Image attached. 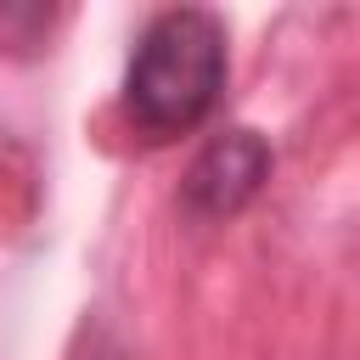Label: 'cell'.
Here are the masks:
<instances>
[{"instance_id": "cell-3", "label": "cell", "mask_w": 360, "mask_h": 360, "mask_svg": "<svg viewBox=\"0 0 360 360\" xmlns=\"http://www.w3.org/2000/svg\"><path fill=\"white\" fill-rule=\"evenodd\" d=\"M90 360H129V354H124V349H112V343H101V349H96Z\"/></svg>"}, {"instance_id": "cell-2", "label": "cell", "mask_w": 360, "mask_h": 360, "mask_svg": "<svg viewBox=\"0 0 360 360\" xmlns=\"http://www.w3.org/2000/svg\"><path fill=\"white\" fill-rule=\"evenodd\" d=\"M264 174H270V146L253 129H225L186 169L180 202H186L191 219H231L236 208L253 202V191L264 186Z\"/></svg>"}, {"instance_id": "cell-1", "label": "cell", "mask_w": 360, "mask_h": 360, "mask_svg": "<svg viewBox=\"0 0 360 360\" xmlns=\"http://www.w3.org/2000/svg\"><path fill=\"white\" fill-rule=\"evenodd\" d=\"M225 90V28L202 6H174L146 22L124 68V118L146 141L191 135Z\"/></svg>"}]
</instances>
